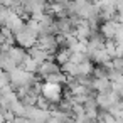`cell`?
I'll use <instances>...</instances> for the list:
<instances>
[{
  "instance_id": "cell-3",
  "label": "cell",
  "mask_w": 123,
  "mask_h": 123,
  "mask_svg": "<svg viewBox=\"0 0 123 123\" xmlns=\"http://www.w3.org/2000/svg\"><path fill=\"white\" fill-rule=\"evenodd\" d=\"M37 46L44 51H47L49 54H56V51L59 49L57 46V41H56V34H44V36H39L37 37Z\"/></svg>"
},
{
  "instance_id": "cell-11",
  "label": "cell",
  "mask_w": 123,
  "mask_h": 123,
  "mask_svg": "<svg viewBox=\"0 0 123 123\" xmlns=\"http://www.w3.org/2000/svg\"><path fill=\"white\" fill-rule=\"evenodd\" d=\"M91 86H93L94 93H106V91H110V79L108 78H93Z\"/></svg>"
},
{
  "instance_id": "cell-2",
  "label": "cell",
  "mask_w": 123,
  "mask_h": 123,
  "mask_svg": "<svg viewBox=\"0 0 123 123\" xmlns=\"http://www.w3.org/2000/svg\"><path fill=\"white\" fill-rule=\"evenodd\" d=\"M62 84H54V83H47L44 81L42 83V91L41 94L51 103V105H56L61 98H62Z\"/></svg>"
},
{
  "instance_id": "cell-1",
  "label": "cell",
  "mask_w": 123,
  "mask_h": 123,
  "mask_svg": "<svg viewBox=\"0 0 123 123\" xmlns=\"http://www.w3.org/2000/svg\"><path fill=\"white\" fill-rule=\"evenodd\" d=\"M14 41H15L17 46H20V47H24V49H29V47H32V46L37 44V34L32 32V31L24 24V27L19 29V31L14 34Z\"/></svg>"
},
{
  "instance_id": "cell-5",
  "label": "cell",
  "mask_w": 123,
  "mask_h": 123,
  "mask_svg": "<svg viewBox=\"0 0 123 123\" xmlns=\"http://www.w3.org/2000/svg\"><path fill=\"white\" fill-rule=\"evenodd\" d=\"M46 4H47V0H24V12L31 17L32 14H41L46 10Z\"/></svg>"
},
{
  "instance_id": "cell-4",
  "label": "cell",
  "mask_w": 123,
  "mask_h": 123,
  "mask_svg": "<svg viewBox=\"0 0 123 123\" xmlns=\"http://www.w3.org/2000/svg\"><path fill=\"white\" fill-rule=\"evenodd\" d=\"M59 71H61V69H59V64H57L54 59H49V61H44V62H41V64L37 66L36 74H37L41 79H44L46 76L54 74V73H59Z\"/></svg>"
},
{
  "instance_id": "cell-10",
  "label": "cell",
  "mask_w": 123,
  "mask_h": 123,
  "mask_svg": "<svg viewBox=\"0 0 123 123\" xmlns=\"http://www.w3.org/2000/svg\"><path fill=\"white\" fill-rule=\"evenodd\" d=\"M110 59H111V57L108 56V52L105 51V47L96 49V51H93V52L89 54V61H91L93 64H106Z\"/></svg>"
},
{
  "instance_id": "cell-8",
  "label": "cell",
  "mask_w": 123,
  "mask_h": 123,
  "mask_svg": "<svg viewBox=\"0 0 123 123\" xmlns=\"http://www.w3.org/2000/svg\"><path fill=\"white\" fill-rule=\"evenodd\" d=\"M120 24H121V22H115V20H105V22H101V24H99L98 32L103 36V39H105V41H110V39H113L115 31H116V27H118Z\"/></svg>"
},
{
  "instance_id": "cell-18",
  "label": "cell",
  "mask_w": 123,
  "mask_h": 123,
  "mask_svg": "<svg viewBox=\"0 0 123 123\" xmlns=\"http://www.w3.org/2000/svg\"><path fill=\"white\" fill-rule=\"evenodd\" d=\"M110 69L123 71V59H121V57H111V59H110Z\"/></svg>"
},
{
  "instance_id": "cell-15",
  "label": "cell",
  "mask_w": 123,
  "mask_h": 123,
  "mask_svg": "<svg viewBox=\"0 0 123 123\" xmlns=\"http://www.w3.org/2000/svg\"><path fill=\"white\" fill-rule=\"evenodd\" d=\"M66 74L64 73H54V74H49V76H46L44 78V81H47V83H54V84H64L66 83Z\"/></svg>"
},
{
  "instance_id": "cell-22",
  "label": "cell",
  "mask_w": 123,
  "mask_h": 123,
  "mask_svg": "<svg viewBox=\"0 0 123 123\" xmlns=\"http://www.w3.org/2000/svg\"><path fill=\"white\" fill-rule=\"evenodd\" d=\"M0 4H2V5H5V7H12L14 5V0H0Z\"/></svg>"
},
{
  "instance_id": "cell-21",
  "label": "cell",
  "mask_w": 123,
  "mask_h": 123,
  "mask_svg": "<svg viewBox=\"0 0 123 123\" xmlns=\"http://www.w3.org/2000/svg\"><path fill=\"white\" fill-rule=\"evenodd\" d=\"M5 84H10V76L7 71L0 69V86H5Z\"/></svg>"
},
{
  "instance_id": "cell-14",
  "label": "cell",
  "mask_w": 123,
  "mask_h": 123,
  "mask_svg": "<svg viewBox=\"0 0 123 123\" xmlns=\"http://www.w3.org/2000/svg\"><path fill=\"white\" fill-rule=\"evenodd\" d=\"M37 62L32 59V57H29V56H25V59L22 61V64H20V68L24 69V71H27V73H34L36 74V71H37Z\"/></svg>"
},
{
  "instance_id": "cell-23",
  "label": "cell",
  "mask_w": 123,
  "mask_h": 123,
  "mask_svg": "<svg viewBox=\"0 0 123 123\" xmlns=\"http://www.w3.org/2000/svg\"><path fill=\"white\" fill-rule=\"evenodd\" d=\"M46 123H59V121H57V120H56V118H54V116H49V118H47V121H46Z\"/></svg>"
},
{
  "instance_id": "cell-6",
  "label": "cell",
  "mask_w": 123,
  "mask_h": 123,
  "mask_svg": "<svg viewBox=\"0 0 123 123\" xmlns=\"http://www.w3.org/2000/svg\"><path fill=\"white\" fill-rule=\"evenodd\" d=\"M25 51H27V56L32 57L37 64H41V62H44V61H49V59H54L52 54H49V52L44 51V49H41L37 44L32 46V47H29V49H25Z\"/></svg>"
},
{
  "instance_id": "cell-13",
  "label": "cell",
  "mask_w": 123,
  "mask_h": 123,
  "mask_svg": "<svg viewBox=\"0 0 123 123\" xmlns=\"http://www.w3.org/2000/svg\"><path fill=\"white\" fill-rule=\"evenodd\" d=\"M69 54H71V51L68 47H59L56 51V54H54V61L61 66V64H64V62L69 61Z\"/></svg>"
},
{
  "instance_id": "cell-16",
  "label": "cell",
  "mask_w": 123,
  "mask_h": 123,
  "mask_svg": "<svg viewBox=\"0 0 123 123\" xmlns=\"http://www.w3.org/2000/svg\"><path fill=\"white\" fill-rule=\"evenodd\" d=\"M9 110L15 115V116H25V105L20 101V99H17V101H14L10 106H9Z\"/></svg>"
},
{
  "instance_id": "cell-17",
  "label": "cell",
  "mask_w": 123,
  "mask_h": 123,
  "mask_svg": "<svg viewBox=\"0 0 123 123\" xmlns=\"http://www.w3.org/2000/svg\"><path fill=\"white\" fill-rule=\"evenodd\" d=\"M110 83H123V74L121 71H115V69H108V76Z\"/></svg>"
},
{
  "instance_id": "cell-12",
  "label": "cell",
  "mask_w": 123,
  "mask_h": 123,
  "mask_svg": "<svg viewBox=\"0 0 123 123\" xmlns=\"http://www.w3.org/2000/svg\"><path fill=\"white\" fill-rule=\"evenodd\" d=\"M93 68H94V64L89 59H86V61H81L79 64H76V73H78V76H91Z\"/></svg>"
},
{
  "instance_id": "cell-24",
  "label": "cell",
  "mask_w": 123,
  "mask_h": 123,
  "mask_svg": "<svg viewBox=\"0 0 123 123\" xmlns=\"http://www.w3.org/2000/svg\"><path fill=\"white\" fill-rule=\"evenodd\" d=\"M0 123H4V115L0 113Z\"/></svg>"
},
{
  "instance_id": "cell-9",
  "label": "cell",
  "mask_w": 123,
  "mask_h": 123,
  "mask_svg": "<svg viewBox=\"0 0 123 123\" xmlns=\"http://www.w3.org/2000/svg\"><path fill=\"white\" fill-rule=\"evenodd\" d=\"M7 56L15 62V66H20L22 64V61L25 59V56H27V51L24 49V47H20V46H10L9 49H7Z\"/></svg>"
},
{
  "instance_id": "cell-7",
  "label": "cell",
  "mask_w": 123,
  "mask_h": 123,
  "mask_svg": "<svg viewBox=\"0 0 123 123\" xmlns=\"http://www.w3.org/2000/svg\"><path fill=\"white\" fill-rule=\"evenodd\" d=\"M24 24H25V20L20 17V15H17V14H14L12 10H10V14H9V17L5 19V22L2 24V25H5L12 34H15L19 29H22L24 27Z\"/></svg>"
},
{
  "instance_id": "cell-20",
  "label": "cell",
  "mask_w": 123,
  "mask_h": 123,
  "mask_svg": "<svg viewBox=\"0 0 123 123\" xmlns=\"http://www.w3.org/2000/svg\"><path fill=\"white\" fill-rule=\"evenodd\" d=\"M9 14H10V9L0 4V25H2V24L5 22V19L9 17Z\"/></svg>"
},
{
  "instance_id": "cell-19",
  "label": "cell",
  "mask_w": 123,
  "mask_h": 123,
  "mask_svg": "<svg viewBox=\"0 0 123 123\" xmlns=\"http://www.w3.org/2000/svg\"><path fill=\"white\" fill-rule=\"evenodd\" d=\"M36 106H37V108H41V110H51V106H52V105H51V103H49L42 94H39V96H37V99H36Z\"/></svg>"
}]
</instances>
